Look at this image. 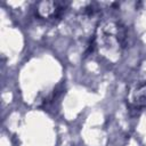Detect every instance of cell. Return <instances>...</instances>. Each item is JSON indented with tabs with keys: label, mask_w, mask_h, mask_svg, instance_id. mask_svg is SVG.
Segmentation results:
<instances>
[{
	"label": "cell",
	"mask_w": 146,
	"mask_h": 146,
	"mask_svg": "<svg viewBox=\"0 0 146 146\" xmlns=\"http://www.w3.org/2000/svg\"><path fill=\"white\" fill-rule=\"evenodd\" d=\"M128 99L136 107H146V78H141L131 84Z\"/></svg>",
	"instance_id": "cell-2"
},
{
	"label": "cell",
	"mask_w": 146,
	"mask_h": 146,
	"mask_svg": "<svg viewBox=\"0 0 146 146\" xmlns=\"http://www.w3.org/2000/svg\"><path fill=\"white\" fill-rule=\"evenodd\" d=\"M95 42L105 56L119 55L127 43L125 29L120 23L106 22L99 26Z\"/></svg>",
	"instance_id": "cell-1"
},
{
	"label": "cell",
	"mask_w": 146,
	"mask_h": 146,
	"mask_svg": "<svg viewBox=\"0 0 146 146\" xmlns=\"http://www.w3.org/2000/svg\"><path fill=\"white\" fill-rule=\"evenodd\" d=\"M60 10L62 9L55 2H41L39 3V9H38L40 16L43 18H51L54 16L56 17L60 13Z\"/></svg>",
	"instance_id": "cell-3"
}]
</instances>
